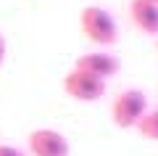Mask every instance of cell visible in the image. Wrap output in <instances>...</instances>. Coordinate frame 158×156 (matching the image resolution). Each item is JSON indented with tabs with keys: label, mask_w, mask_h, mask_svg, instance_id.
<instances>
[{
	"label": "cell",
	"mask_w": 158,
	"mask_h": 156,
	"mask_svg": "<svg viewBox=\"0 0 158 156\" xmlns=\"http://www.w3.org/2000/svg\"><path fill=\"white\" fill-rule=\"evenodd\" d=\"M79 27H82L85 37L98 48H111L118 42V24L113 13L103 6H87L79 13Z\"/></svg>",
	"instance_id": "cell-1"
},
{
	"label": "cell",
	"mask_w": 158,
	"mask_h": 156,
	"mask_svg": "<svg viewBox=\"0 0 158 156\" xmlns=\"http://www.w3.org/2000/svg\"><path fill=\"white\" fill-rule=\"evenodd\" d=\"M6 53H8V42H6V37L0 34V66L6 64Z\"/></svg>",
	"instance_id": "cell-9"
},
{
	"label": "cell",
	"mask_w": 158,
	"mask_h": 156,
	"mask_svg": "<svg viewBox=\"0 0 158 156\" xmlns=\"http://www.w3.org/2000/svg\"><path fill=\"white\" fill-rule=\"evenodd\" d=\"M145 111H148V98L137 87L121 90L111 103V119L121 130H135L140 124V119L145 117Z\"/></svg>",
	"instance_id": "cell-2"
},
{
	"label": "cell",
	"mask_w": 158,
	"mask_h": 156,
	"mask_svg": "<svg viewBox=\"0 0 158 156\" xmlns=\"http://www.w3.org/2000/svg\"><path fill=\"white\" fill-rule=\"evenodd\" d=\"M27 145H29V156H71L69 138L61 130H53V127L32 130L27 138Z\"/></svg>",
	"instance_id": "cell-4"
},
{
	"label": "cell",
	"mask_w": 158,
	"mask_h": 156,
	"mask_svg": "<svg viewBox=\"0 0 158 156\" xmlns=\"http://www.w3.org/2000/svg\"><path fill=\"white\" fill-rule=\"evenodd\" d=\"M148 3H153V6H158V0H148Z\"/></svg>",
	"instance_id": "cell-10"
},
{
	"label": "cell",
	"mask_w": 158,
	"mask_h": 156,
	"mask_svg": "<svg viewBox=\"0 0 158 156\" xmlns=\"http://www.w3.org/2000/svg\"><path fill=\"white\" fill-rule=\"evenodd\" d=\"M135 130L140 132V138L158 143V109H148L145 117L140 119V124H137Z\"/></svg>",
	"instance_id": "cell-7"
},
{
	"label": "cell",
	"mask_w": 158,
	"mask_h": 156,
	"mask_svg": "<svg viewBox=\"0 0 158 156\" xmlns=\"http://www.w3.org/2000/svg\"><path fill=\"white\" fill-rule=\"evenodd\" d=\"M0 156H29L27 151L16 148V145H8V143H0Z\"/></svg>",
	"instance_id": "cell-8"
},
{
	"label": "cell",
	"mask_w": 158,
	"mask_h": 156,
	"mask_svg": "<svg viewBox=\"0 0 158 156\" xmlns=\"http://www.w3.org/2000/svg\"><path fill=\"white\" fill-rule=\"evenodd\" d=\"M129 19L137 32L148 34V37H158V6H153L148 0H132Z\"/></svg>",
	"instance_id": "cell-6"
},
{
	"label": "cell",
	"mask_w": 158,
	"mask_h": 156,
	"mask_svg": "<svg viewBox=\"0 0 158 156\" xmlns=\"http://www.w3.org/2000/svg\"><path fill=\"white\" fill-rule=\"evenodd\" d=\"M63 93L79 103H95L106 95V82L92 74L79 72V69H69L63 77Z\"/></svg>",
	"instance_id": "cell-3"
},
{
	"label": "cell",
	"mask_w": 158,
	"mask_h": 156,
	"mask_svg": "<svg viewBox=\"0 0 158 156\" xmlns=\"http://www.w3.org/2000/svg\"><path fill=\"white\" fill-rule=\"evenodd\" d=\"M74 69H79V72L85 74H92V77L98 79H111L118 74V69H121V61H118L113 53H103V50H95V53H85V56H79L77 61H74Z\"/></svg>",
	"instance_id": "cell-5"
},
{
	"label": "cell",
	"mask_w": 158,
	"mask_h": 156,
	"mask_svg": "<svg viewBox=\"0 0 158 156\" xmlns=\"http://www.w3.org/2000/svg\"><path fill=\"white\" fill-rule=\"evenodd\" d=\"M156 48H158V40H156Z\"/></svg>",
	"instance_id": "cell-11"
}]
</instances>
